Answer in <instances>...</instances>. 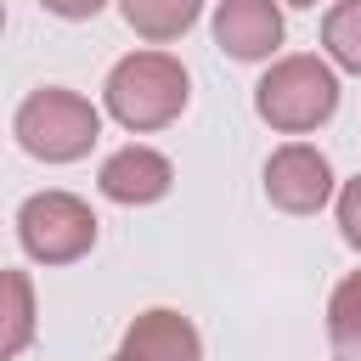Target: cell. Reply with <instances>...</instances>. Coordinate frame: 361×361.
Instances as JSON below:
<instances>
[{"label": "cell", "instance_id": "cell-5", "mask_svg": "<svg viewBox=\"0 0 361 361\" xmlns=\"http://www.w3.org/2000/svg\"><path fill=\"white\" fill-rule=\"evenodd\" d=\"M338 180H333V164L322 147L310 141H282L271 158H265V197L271 209L282 214H322L333 203Z\"/></svg>", "mask_w": 361, "mask_h": 361}, {"label": "cell", "instance_id": "cell-9", "mask_svg": "<svg viewBox=\"0 0 361 361\" xmlns=\"http://www.w3.org/2000/svg\"><path fill=\"white\" fill-rule=\"evenodd\" d=\"M118 11L147 45H169L203 17V0H118Z\"/></svg>", "mask_w": 361, "mask_h": 361}, {"label": "cell", "instance_id": "cell-13", "mask_svg": "<svg viewBox=\"0 0 361 361\" xmlns=\"http://www.w3.org/2000/svg\"><path fill=\"white\" fill-rule=\"evenodd\" d=\"M338 231H344V243L361 254V175L338 186Z\"/></svg>", "mask_w": 361, "mask_h": 361}, {"label": "cell", "instance_id": "cell-2", "mask_svg": "<svg viewBox=\"0 0 361 361\" xmlns=\"http://www.w3.org/2000/svg\"><path fill=\"white\" fill-rule=\"evenodd\" d=\"M254 113L276 135H310L338 113V73L327 56H276L254 85Z\"/></svg>", "mask_w": 361, "mask_h": 361}, {"label": "cell", "instance_id": "cell-10", "mask_svg": "<svg viewBox=\"0 0 361 361\" xmlns=\"http://www.w3.org/2000/svg\"><path fill=\"white\" fill-rule=\"evenodd\" d=\"M322 51L333 68L361 73V0H333L322 17Z\"/></svg>", "mask_w": 361, "mask_h": 361}, {"label": "cell", "instance_id": "cell-4", "mask_svg": "<svg viewBox=\"0 0 361 361\" xmlns=\"http://www.w3.org/2000/svg\"><path fill=\"white\" fill-rule=\"evenodd\" d=\"M17 243L34 265H73L96 248V214L73 192H34L17 209Z\"/></svg>", "mask_w": 361, "mask_h": 361}, {"label": "cell", "instance_id": "cell-11", "mask_svg": "<svg viewBox=\"0 0 361 361\" xmlns=\"http://www.w3.org/2000/svg\"><path fill=\"white\" fill-rule=\"evenodd\" d=\"M327 338L344 361H361V271H350L327 299Z\"/></svg>", "mask_w": 361, "mask_h": 361}, {"label": "cell", "instance_id": "cell-15", "mask_svg": "<svg viewBox=\"0 0 361 361\" xmlns=\"http://www.w3.org/2000/svg\"><path fill=\"white\" fill-rule=\"evenodd\" d=\"M107 361H141V355H130V350H118V355H107Z\"/></svg>", "mask_w": 361, "mask_h": 361}, {"label": "cell", "instance_id": "cell-3", "mask_svg": "<svg viewBox=\"0 0 361 361\" xmlns=\"http://www.w3.org/2000/svg\"><path fill=\"white\" fill-rule=\"evenodd\" d=\"M11 135L28 158L39 164H79L96 141H102V113L96 102H85L79 90L68 85H45L34 96H23L17 118H11Z\"/></svg>", "mask_w": 361, "mask_h": 361}, {"label": "cell", "instance_id": "cell-16", "mask_svg": "<svg viewBox=\"0 0 361 361\" xmlns=\"http://www.w3.org/2000/svg\"><path fill=\"white\" fill-rule=\"evenodd\" d=\"M288 6H316V0H288Z\"/></svg>", "mask_w": 361, "mask_h": 361}, {"label": "cell", "instance_id": "cell-12", "mask_svg": "<svg viewBox=\"0 0 361 361\" xmlns=\"http://www.w3.org/2000/svg\"><path fill=\"white\" fill-rule=\"evenodd\" d=\"M6 338H0V355L6 361H17L23 350H28V338H34V282H28V271H6Z\"/></svg>", "mask_w": 361, "mask_h": 361}, {"label": "cell", "instance_id": "cell-1", "mask_svg": "<svg viewBox=\"0 0 361 361\" xmlns=\"http://www.w3.org/2000/svg\"><path fill=\"white\" fill-rule=\"evenodd\" d=\"M186 102H192V79H186V68L169 51H130V56L113 62V73L102 85V107L130 135L175 124L186 113Z\"/></svg>", "mask_w": 361, "mask_h": 361}, {"label": "cell", "instance_id": "cell-14", "mask_svg": "<svg viewBox=\"0 0 361 361\" xmlns=\"http://www.w3.org/2000/svg\"><path fill=\"white\" fill-rule=\"evenodd\" d=\"M51 17H62V23H85V17H96L107 0H39Z\"/></svg>", "mask_w": 361, "mask_h": 361}, {"label": "cell", "instance_id": "cell-7", "mask_svg": "<svg viewBox=\"0 0 361 361\" xmlns=\"http://www.w3.org/2000/svg\"><path fill=\"white\" fill-rule=\"evenodd\" d=\"M214 45L231 62H265L282 45V6L276 0H220L214 6Z\"/></svg>", "mask_w": 361, "mask_h": 361}, {"label": "cell", "instance_id": "cell-8", "mask_svg": "<svg viewBox=\"0 0 361 361\" xmlns=\"http://www.w3.org/2000/svg\"><path fill=\"white\" fill-rule=\"evenodd\" d=\"M118 350H130V355H141V361H203V338H197V327L180 316V310H141L130 327H124V344Z\"/></svg>", "mask_w": 361, "mask_h": 361}, {"label": "cell", "instance_id": "cell-6", "mask_svg": "<svg viewBox=\"0 0 361 361\" xmlns=\"http://www.w3.org/2000/svg\"><path fill=\"white\" fill-rule=\"evenodd\" d=\"M96 186H102V197H107V203L147 209V203L169 197V186H175V164H169L158 147L130 141V147H118V152H107V158H102Z\"/></svg>", "mask_w": 361, "mask_h": 361}]
</instances>
